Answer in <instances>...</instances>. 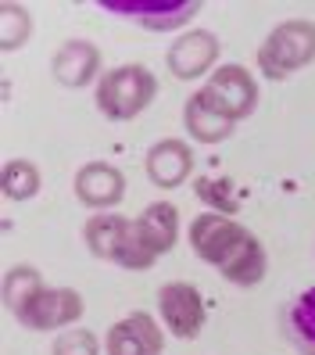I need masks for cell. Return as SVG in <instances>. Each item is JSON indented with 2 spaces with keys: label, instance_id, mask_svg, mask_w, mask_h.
<instances>
[{
  "label": "cell",
  "instance_id": "cell-17",
  "mask_svg": "<svg viewBox=\"0 0 315 355\" xmlns=\"http://www.w3.org/2000/svg\"><path fill=\"white\" fill-rule=\"evenodd\" d=\"M0 183H4V198L11 201H29L36 191H39V169L33 162L26 158H15L4 165V176H0Z\"/></svg>",
  "mask_w": 315,
  "mask_h": 355
},
{
  "label": "cell",
  "instance_id": "cell-15",
  "mask_svg": "<svg viewBox=\"0 0 315 355\" xmlns=\"http://www.w3.org/2000/svg\"><path fill=\"white\" fill-rule=\"evenodd\" d=\"M183 122H186V130H190V137L201 140V144H219V140H226L229 133H233V122H229L226 115H219L212 104L204 101L201 90H197L190 101H186Z\"/></svg>",
  "mask_w": 315,
  "mask_h": 355
},
{
  "label": "cell",
  "instance_id": "cell-10",
  "mask_svg": "<svg viewBox=\"0 0 315 355\" xmlns=\"http://www.w3.org/2000/svg\"><path fill=\"white\" fill-rule=\"evenodd\" d=\"M125 194V176L108 162H90L75 173V198L90 208H115Z\"/></svg>",
  "mask_w": 315,
  "mask_h": 355
},
{
  "label": "cell",
  "instance_id": "cell-14",
  "mask_svg": "<svg viewBox=\"0 0 315 355\" xmlns=\"http://www.w3.org/2000/svg\"><path fill=\"white\" fill-rule=\"evenodd\" d=\"M140 230H143V237H147V244H151V252L158 259L165 252H172V244L179 237V212H176V205H169V201L147 205L143 216H140Z\"/></svg>",
  "mask_w": 315,
  "mask_h": 355
},
{
  "label": "cell",
  "instance_id": "cell-11",
  "mask_svg": "<svg viewBox=\"0 0 315 355\" xmlns=\"http://www.w3.org/2000/svg\"><path fill=\"white\" fill-rule=\"evenodd\" d=\"M219 58V40L208 29H194L179 36L172 51H169V69L176 79H197L201 72H208Z\"/></svg>",
  "mask_w": 315,
  "mask_h": 355
},
{
  "label": "cell",
  "instance_id": "cell-8",
  "mask_svg": "<svg viewBox=\"0 0 315 355\" xmlns=\"http://www.w3.org/2000/svg\"><path fill=\"white\" fill-rule=\"evenodd\" d=\"M158 309H161L165 327L183 341L197 338L201 327H204V302L197 295V287H190V284H179V280L165 284L158 291Z\"/></svg>",
  "mask_w": 315,
  "mask_h": 355
},
{
  "label": "cell",
  "instance_id": "cell-4",
  "mask_svg": "<svg viewBox=\"0 0 315 355\" xmlns=\"http://www.w3.org/2000/svg\"><path fill=\"white\" fill-rule=\"evenodd\" d=\"M315 58V26L305 18H290V22L276 26L269 40L258 47V69L269 79H287L298 69H305Z\"/></svg>",
  "mask_w": 315,
  "mask_h": 355
},
{
  "label": "cell",
  "instance_id": "cell-6",
  "mask_svg": "<svg viewBox=\"0 0 315 355\" xmlns=\"http://www.w3.org/2000/svg\"><path fill=\"white\" fill-rule=\"evenodd\" d=\"M201 94H204V101L212 104L219 115H226L229 122H237V119L255 112L258 83L251 79V72L244 65H222L212 79H208V87Z\"/></svg>",
  "mask_w": 315,
  "mask_h": 355
},
{
  "label": "cell",
  "instance_id": "cell-16",
  "mask_svg": "<svg viewBox=\"0 0 315 355\" xmlns=\"http://www.w3.org/2000/svg\"><path fill=\"white\" fill-rule=\"evenodd\" d=\"M283 327H287L290 345L301 355H315V287H308L305 295H298L290 302Z\"/></svg>",
  "mask_w": 315,
  "mask_h": 355
},
{
  "label": "cell",
  "instance_id": "cell-9",
  "mask_svg": "<svg viewBox=\"0 0 315 355\" xmlns=\"http://www.w3.org/2000/svg\"><path fill=\"white\" fill-rule=\"evenodd\" d=\"M161 327L147 312H133L108 330V355H161Z\"/></svg>",
  "mask_w": 315,
  "mask_h": 355
},
{
  "label": "cell",
  "instance_id": "cell-20",
  "mask_svg": "<svg viewBox=\"0 0 315 355\" xmlns=\"http://www.w3.org/2000/svg\"><path fill=\"white\" fill-rule=\"evenodd\" d=\"M54 355H97V338L90 330H65L61 338L54 341Z\"/></svg>",
  "mask_w": 315,
  "mask_h": 355
},
{
  "label": "cell",
  "instance_id": "cell-18",
  "mask_svg": "<svg viewBox=\"0 0 315 355\" xmlns=\"http://www.w3.org/2000/svg\"><path fill=\"white\" fill-rule=\"evenodd\" d=\"M36 287H44V280H39L33 266H11L4 277V305L15 312L22 302H29L36 295Z\"/></svg>",
  "mask_w": 315,
  "mask_h": 355
},
{
  "label": "cell",
  "instance_id": "cell-19",
  "mask_svg": "<svg viewBox=\"0 0 315 355\" xmlns=\"http://www.w3.org/2000/svg\"><path fill=\"white\" fill-rule=\"evenodd\" d=\"M26 40H29V15H26V8L4 4L0 8V47L15 51V47H22Z\"/></svg>",
  "mask_w": 315,
  "mask_h": 355
},
{
  "label": "cell",
  "instance_id": "cell-13",
  "mask_svg": "<svg viewBox=\"0 0 315 355\" xmlns=\"http://www.w3.org/2000/svg\"><path fill=\"white\" fill-rule=\"evenodd\" d=\"M97 69H100V51L90 40H69L54 54V76L65 87H87L97 79Z\"/></svg>",
  "mask_w": 315,
  "mask_h": 355
},
{
  "label": "cell",
  "instance_id": "cell-12",
  "mask_svg": "<svg viewBox=\"0 0 315 355\" xmlns=\"http://www.w3.org/2000/svg\"><path fill=\"white\" fill-rule=\"evenodd\" d=\"M190 169H194V151L183 140H161L147 155V176H151V183L165 187V191L179 187L190 176Z\"/></svg>",
  "mask_w": 315,
  "mask_h": 355
},
{
  "label": "cell",
  "instance_id": "cell-2",
  "mask_svg": "<svg viewBox=\"0 0 315 355\" xmlns=\"http://www.w3.org/2000/svg\"><path fill=\"white\" fill-rule=\"evenodd\" d=\"M87 248L104 259V262H115L122 269H133V273H143L158 262V255L151 252L143 230H140V219H125V216H115V212H97L87 230Z\"/></svg>",
  "mask_w": 315,
  "mask_h": 355
},
{
  "label": "cell",
  "instance_id": "cell-3",
  "mask_svg": "<svg viewBox=\"0 0 315 355\" xmlns=\"http://www.w3.org/2000/svg\"><path fill=\"white\" fill-rule=\"evenodd\" d=\"M154 90H158V79L151 76V69L118 65L97 83V108L111 122H129L154 101Z\"/></svg>",
  "mask_w": 315,
  "mask_h": 355
},
{
  "label": "cell",
  "instance_id": "cell-1",
  "mask_svg": "<svg viewBox=\"0 0 315 355\" xmlns=\"http://www.w3.org/2000/svg\"><path fill=\"white\" fill-rule=\"evenodd\" d=\"M190 248L229 284L251 287L265 277V248L247 226L222 212H201L190 223Z\"/></svg>",
  "mask_w": 315,
  "mask_h": 355
},
{
  "label": "cell",
  "instance_id": "cell-21",
  "mask_svg": "<svg viewBox=\"0 0 315 355\" xmlns=\"http://www.w3.org/2000/svg\"><path fill=\"white\" fill-rule=\"evenodd\" d=\"M197 194L212 205L215 212H237V198L229 194V183L226 180H219V183L215 180H201L197 183Z\"/></svg>",
  "mask_w": 315,
  "mask_h": 355
},
{
  "label": "cell",
  "instance_id": "cell-7",
  "mask_svg": "<svg viewBox=\"0 0 315 355\" xmlns=\"http://www.w3.org/2000/svg\"><path fill=\"white\" fill-rule=\"evenodd\" d=\"M100 11H111L122 18L165 33V29H179L201 11L197 0H100Z\"/></svg>",
  "mask_w": 315,
  "mask_h": 355
},
{
  "label": "cell",
  "instance_id": "cell-5",
  "mask_svg": "<svg viewBox=\"0 0 315 355\" xmlns=\"http://www.w3.org/2000/svg\"><path fill=\"white\" fill-rule=\"evenodd\" d=\"M11 316L29 330L69 327L82 316V295L72 287H36V295L18 305Z\"/></svg>",
  "mask_w": 315,
  "mask_h": 355
}]
</instances>
